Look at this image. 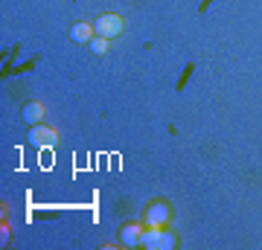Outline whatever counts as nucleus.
<instances>
[{
	"label": "nucleus",
	"instance_id": "obj_1",
	"mask_svg": "<svg viewBox=\"0 0 262 250\" xmlns=\"http://www.w3.org/2000/svg\"><path fill=\"white\" fill-rule=\"evenodd\" d=\"M140 244L146 250H172L178 241H175V236H172L166 227H146V230H143Z\"/></svg>",
	"mask_w": 262,
	"mask_h": 250
},
{
	"label": "nucleus",
	"instance_id": "obj_2",
	"mask_svg": "<svg viewBox=\"0 0 262 250\" xmlns=\"http://www.w3.org/2000/svg\"><path fill=\"white\" fill-rule=\"evenodd\" d=\"M94 29H96V35H102V38H117V35H122L125 32V20L120 18V15H99V20L94 24Z\"/></svg>",
	"mask_w": 262,
	"mask_h": 250
},
{
	"label": "nucleus",
	"instance_id": "obj_3",
	"mask_svg": "<svg viewBox=\"0 0 262 250\" xmlns=\"http://www.w3.org/2000/svg\"><path fill=\"white\" fill-rule=\"evenodd\" d=\"M27 140L32 143V146H38V148H53L58 143V131L47 128V125H32Z\"/></svg>",
	"mask_w": 262,
	"mask_h": 250
},
{
	"label": "nucleus",
	"instance_id": "obj_4",
	"mask_svg": "<svg viewBox=\"0 0 262 250\" xmlns=\"http://www.w3.org/2000/svg\"><path fill=\"white\" fill-rule=\"evenodd\" d=\"M169 224V207L166 204H151L146 210V227H166Z\"/></svg>",
	"mask_w": 262,
	"mask_h": 250
},
{
	"label": "nucleus",
	"instance_id": "obj_5",
	"mask_svg": "<svg viewBox=\"0 0 262 250\" xmlns=\"http://www.w3.org/2000/svg\"><path fill=\"white\" fill-rule=\"evenodd\" d=\"M140 239H143V227L140 224H125V227L120 230V241L122 244H128V247H137Z\"/></svg>",
	"mask_w": 262,
	"mask_h": 250
},
{
	"label": "nucleus",
	"instance_id": "obj_6",
	"mask_svg": "<svg viewBox=\"0 0 262 250\" xmlns=\"http://www.w3.org/2000/svg\"><path fill=\"white\" fill-rule=\"evenodd\" d=\"M70 38H73L76 44H91V38H94V27L79 20V24H73V27H70Z\"/></svg>",
	"mask_w": 262,
	"mask_h": 250
},
{
	"label": "nucleus",
	"instance_id": "obj_7",
	"mask_svg": "<svg viewBox=\"0 0 262 250\" xmlns=\"http://www.w3.org/2000/svg\"><path fill=\"white\" fill-rule=\"evenodd\" d=\"M41 117H44V105H41V102H29V105H24V120H27V122H32V125H35V122L41 120Z\"/></svg>",
	"mask_w": 262,
	"mask_h": 250
},
{
	"label": "nucleus",
	"instance_id": "obj_8",
	"mask_svg": "<svg viewBox=\"0 0 262 250\" xmlns=\"http://www.w3.org/2000/svg\"><path fill=\"white\" fill-rule=\"evenodd\" d=\"M91 53H96V56H105V53H108V38H102V35L91 38Z\"/></svg>",
	"mask_w": 262,
	"mask_h": 250
}]
</instances>
